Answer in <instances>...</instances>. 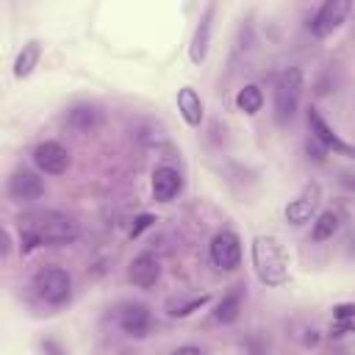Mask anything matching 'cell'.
I'll use <instances>...</instances> for the list:
<instances>
[{
	"mask_svg": "<svg viewBox=\"0 0 355 355\" xmlns=\"http://www.w3.org/2000/svg\"><path fill=\"white\" fill-rule=\"evenodd\" d=\"M19 225V247L22 252H31L36 247H58L78 239L75 219L58 214V211H31L17 219Z\"/></svg>",
	"mask_w": 355,
	"mask_h": 355,
	"instance_id": "1",
	"label": "cell"
},
{
	"mask_svg": "<svg viewBox=\"0 0 355 355\" xmlns=\"http://www.w3.org/2000/svg\"><path fill=\"white\" fill-rule=\"evenodd\" d=\"M252 266L263 286H283L288 280V255L275 236H255L252 239Z\"/></svg>",
	"mask_w": 355,
	"mask_h": 355,
	"instance_id": "2",
	"label": "cell"
},
{
	"mask_svg": "<svg viewBox=\"0 0 355 355\" xmlns=\"http://www.w3.org/2000/svg\"><path fill=\"white\" fill-rule=\"evenodd\" d=\"M300 94H302V72L297 67H288L286 72H280L275 83V119L280 125H286L294 116L300 105Z\"/></svg>",
	"mask_w": 355,
	"mask_h": 355,
	"instance_id": "3",
	"label": "cell"
},
{
	"mask_svg": "<svg viewBox=\"0 0 355 355\" xmlns=\"http://www.w3.org/2000/svg\"><path fill=\"white\" fill-rule=\"evenodd\" d=\"M33 288L36 294L50 302V305H64L72 294V277L67 269L61 266H42L36 275H33Z\"/></svg>",
	"mask_w": 355,
	"mask_h": 355,
	"instance_id": "4",
	"label": "cell"
},
{
	"mask_svg": "<svg viewBox=\"0 0 355 355\" xmlns=\"http://www.w3.org/2000/svg\"><path fill=\"white\" fill-rule=\"evenodd\" d=\"M349 0H327V3H322L319 6V11L313 14V19L308 22V28H311V33L313 36H319V39H324V36H330L344 19H347V14H349Z\"/></svg>",
	"mask_w": 355,
	"mask_h": 355,
	"instance_id": "5",
	"label": "cell"
},
{
	"mask_svg": "<svg viewBox=\"0 0 355 355\" xmlns=\"http://www.w3.org/2000/svg\"><path fill=\"white\" fill-rule=\"evenodd\" d=\"M211 261L214 266L225 269V272H233L239 263H241V241L233 230H219L214 239H211Z\"/></svg>",
	"mask_w": 355,
	"mask_h": 355,
	"instance_id": "6",
	"label": "cell"
},
{
	"mask_svg": "<svg viewBox=\"0 0 355 355\" xmlns=\"http://www.w3.org/2000/svg\"><path fill=\"white\" fill-rule=\"evenodd\" d=\"M319 200H322V189H319V183L311 180V183L286 205V222H291V225H305V222H311L313 214H316V208H319Z\"/></svg>",
	"mask_w": 355,
	"mask_h": 355,
	"instance_id": "7",
	"label": "cell"
},
{
	"mask_svg": "<svg viewBox=\"0 0 355 355\" xmlns=\"http://www.w3.org/2000/svg\"><path fill=\"white\" fill-rule=\"evenodd\" d=\"M33 164H36V169L44 172V175H61V172H67V166H69V153H67V147L58 144V141H42V144H36V150H33Z\"/></svg>",
	"mask_w": 355,
	"mask_h": 355,
	"instance_id": "8",
	"label": "cell"
},
{
	"mask_svg": "<svg viewBox=\"0 0 355 355\" xmlns=\"http://www.w3.org/2000/svg\"><path fill=\"white\" fill-rule=\"evenodd\" d=\"M308 125H311V136H313L322 147H327V150H333V153H338V155L355 158V147L347 144V141H341V139L336 136V130L322 119V114H319L316 108H308Z\"/></svg>",
	"mask_w": 355,
	"mask_h": 355,
	"instance_id": "9",
	"label": "cell"
},
{
	"mask_svg": "<svg viewBox=\"0 0 355 355\" xmlns=\"http://www.w3.org/2000/svg\"><path fill=\"white\" fill-rule=\"evenodd\" d=\"M119 327L130 338H144L150 333V327H153L150 308L144 302H128V305H122V311H119Z\"/></svg>",
	"mask_w": 355,
	"mask_h": 355,
	"instance_id": "10",
	"label": "cell"
},
{
	"mask_svg": "<svg viewBox=\"0 0 355 355\" xmlns=\"http://www.w3.org/2000/svg\"><path fill=\"white\" fill-rule=\"evenodd\" d=\"M42 191H44V183L31 169H17L8 178V197L17 200V202H33V200L42 197Z\"/></svg>",
	"mask_w": 355,
	"mask_h": 355,
	"instance_id": "11",
	"label": "cell"
},
{
	"mask_svg": "<svg viewBox=\"0 0 355 355\" xmlns=\"http://www.w3.org/2000/svg\"><path fill=\"white\" fill-rule=\"evenodd\" d=\"M128 277H130V283L133 286H139V288H150V286H155L158 283V277H161V263L153 258V255H136L133 261H130V266H128Z\"/></svg>",
	"mask_w": 355,
	"mask_h": 355,
	"instance_id": "12",
	"label": "cell"
},
{
	"mask_svg": "<svg viewBox=\"0 0 355 355\" xmlns=\"http://www.w3.org/2000/svg\"><path fill=\"white\" fill-rule=\"evenodd\" d=\"M180 191V172L172 166H155L153 172V200L169 202Z\"/></svg>",
	"mask_w": 355,
	"mask_h": 355,
	"instance_id": "13",
	"label": "cell"
},
{
	"mask_svg": "<svg viewBox=\"0 0 355 355\" xmlns=\"http://www.w3.org/2000/svg\"><path fill=\"white\" fill-rule=\"evenodd\" d=\"M178 111H180V116H183V122L189 128H200V122H202V100L191 86H183L178 92Z\"/></svg>",
	"mask_w": 355,
	"mask_h": 355,
	"instance_id": "14",
	"label": "cell"
},
{
	"mask_svg": "<svg viewBox=\"0 0 355 355\" xmlns=\"http://www.w3.org/2000/svg\"><path fill=\"white\" fill-rule=\"evenodd\" d=\"M211 17H214V6L205 8L200 25L194 28V36H191V44H189V58H191L194 64H200V61L205 58V53H208V42H211Z\"/></svg>",
	"mask_w": 355,
	"mask_h": 355,
	"instance_id": "15",
	"label": "cell"
},
{
	"mask_svg": "<svg viewBox=\"0 0 355 355\" xmlns=\"http://www.w3.org/2000/svg\"><path fill=\"white\" fill-rule=\"evenodd\" d=\"M67 122H69L75 130L89 133V130H94V128L100 125V111H97L94 105H75V108H69Z\"/></svg>",
	"mask_w": 355,
	"mask_h": 355,
	"instance_id": "16",
	"label": "cell"
},
{
	"mask_svg": "<svg viewBox=\"0 0 355 355\" xmlns=\"http://www.w3.org/2000/svg\"><path fill=\"white\" fill-rule=\"evenodd\" d=\"M39 58H42V44L39 42L22 44V50L17 53V61H14V75L17 78H28L33 72V67L39 64Z\"/></svg>",
	"mask_w": 355,
	"mask_h": 355,
	"instance_id": "17",
	"label": "cell"
},
{
	"mask_svg": "<svg viewBox=\"0 0 355 355\" xmlns=\"http://www.w3.org/2000/svg\"><path fill=\"white\" fill-rule=\"evenodd\" d=\"M239 313H241V291L236 288V291H230L219 300V305L214 311V319L222 322V324H233L239 319Z\"/></svg>",
	"mask_w": 355,
	"mask_h": 355,
	"instance_id": "18",
	"label": "cell"
},
{
	"mask_svg": "<svg viewBox=\"0 0 355 355\" xmlns=\"http://www.w3.org/2000/svg\"><path fill=\"white\" fill-rule=\"evenodd\" d=\"M338 225H341V216H338L336 211H322V214L316 216V222H313L311 239H313V241H327V239L336 236Z\"/></svg>",
	"mask_w": 355,
	"mask_h": 355,
	"instance_id": "19",
	"label": "cell"
},
{
	"mask_svg": "<svg viewBox=\"0 0 355 355\" xmlns=\"http://www.w3.org/2000/svg\"><path fill=\"white\" fill-rule=\"evenodd\" d=\"M236 105H239V111H244V114H258L261 105H263V92H261V86H255V83L244 86V89L236 94Z\"/></svg>",
	"mask_w": 355,
	"mask_h": 355,
	"instance_id": "20",
	"label": "cell"
},
{
	"mask_svg": "<svg viewBox=\"0 0 355 355\" xmlns=\"http://www.w3.org/2000/svg\"><path fill=\"white\" fill-rule=\"evenodd\" d=\"M208 300H211L208 294H200V297H191V300H169V302H166V313L175 316V319H183V316L200 311Z\"/></svg>",
	"mask_w": 355,
	"mask_h": 355,
	"instance_id": "21",
	"label": "cell"
},
{
	"mask_svg": "<svg viewBox=\"0 0 355 355\" xmlns=\"http://www.w3.org/2000/svg\"><path fill=\"white\" fill-rule=\"evenodd\" d=\"M153 222H155V216H153V214H139V216L133 219V227H130V239L141 236V230H147Z\"/></svg>",
	"mask_w": 355,
	"mask_h": 355,
	"instance_id": "22",
	"label": "cell"
},
{
	"mask_svg": "<svg viewBox=\"0 0 355 355\" xmlns=\"http://www.w3.org/2000/svg\"><path fill=\"white\" fill-rule=\"evenodd\" d=\"M333 316L341 319V322L355 319V302H341V305H336V308H333Z\"/></svg>",
	"mask_w": 355,
	"mask_h": 355,
	"instance_id": "23",
	"label": "cell"
},
{
	"mask_svg": "<svg viewBox=\"0 0 355 355\" xmlns=\"http://www.w3.org/2000/svg\"><path fill=\"white\" fill-rule=\"evenodd\" d=\"M172 355H202V349H200V347H191V344H186V347H178V349H172Z\"/></svg>",
	"mask_w": 355,
	"mask_h": 355,
	"instance_id": "24",
	"label": "cell"
},
{
	"mask_svg": "<svg viewBox=\"0 0 355 355\" xmlns=\"http://www.w3.org/2000/svg\"><path fill=\"white\" fill-rule=\"evenodd\" d=\"M349 330H352V333H355V322H352V324H349Z\"/></svg>",
	"mask_w": 355,
	"mask_h": 355,
	"instance_id": "25",
	"label": "cell"
}]
</instances>
